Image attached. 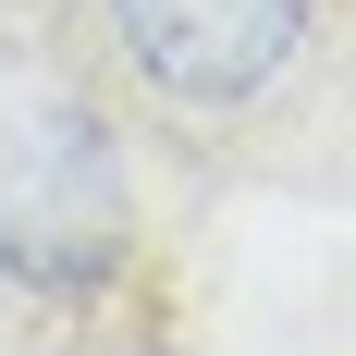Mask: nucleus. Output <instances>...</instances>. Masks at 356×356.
Listing matches in <instances>:
<instances>
[{
  "label": "nucleus",
  "instance_id": "nucleus-1",
  "mask_svg": "<svg viewBox=\"0 0 356 356\" xmlns=\"http://www.w3.org/2000/svg\"><path fill=\"white\" fill-rule=\"evenodd\" d=\"M136 246V197H123V160L86 111H49L13 136L0 160V270L49 295H99Z\"/></svg>",
  "mask_w": 356,
  "mask_h": 356
},
{
  "label": "nucleus",
  "instance_id": "nucleus-2",
  "mask_svg": "<svg viewBox=\"0 0 356 356\" xmlns=\"http://www.w3.org/2000/svg\"><path fill=\"white\" fill-rule=\"evenodd\" d=\"M123 49L172 111H246L307 49V0H123Z\"/></svg>",
  "mask_w": 356,
  "mask_h": 356
}]
</instances>
